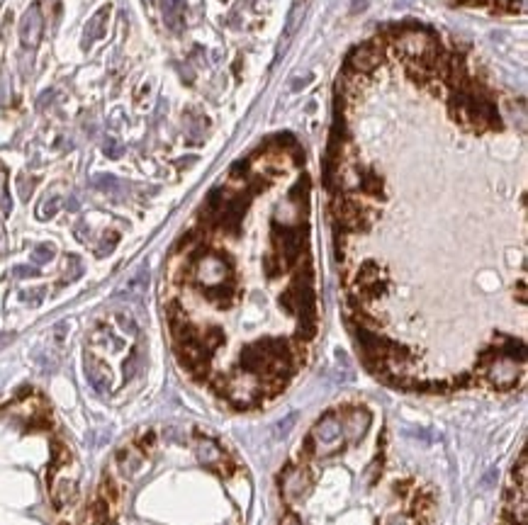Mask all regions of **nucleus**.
Masks as SVG:
<instances>
[{
    "mask_svg": "<svg viewBox=\"0 0 528 525\" xmlns=\"http://www.w3.org/2000/svg\"><path fill=\"white\" fill-rule=\"evenodd\" d=\"M183 10H185L183 0H164V20H166V25H168L170 30H180Z\"/></svg>",
    "mask_w": 528,
    "mask_h": 525,
    "instance_id": "7",
    "label": "nucleus"
},
{
    "mask_svg": "<svg viewBox=\"0 0 528 525\" xmlns=\"http://www.w3.org/2000/svg\"><path fill=\"white\" fill-rule=\"evenodd\" d=\"M51 256H54V251H51V246H39L35 251V260L37 262H46L51 260Z\"/></svg>",
    "mask_w": 528,
    "mask_h": 525,
    "instance_id": "9",
    "label": "nucleus"
},
{
    "mask_svg": "<svg viewBox=\"0 0 528 525\" xmlns=\"http://www.w3.org/2000/svg\"><path fill=\"white\" fill-rule=\"evenodd\" d=\"M294 136L270 139L212 188L175 243L166 304L183 370L231 411L273 404L319 331L309 248V175Z\"/></svg>",
    "mask_w": 528,
    "mask_h": 525,
    "instance_id": "1",
    "label": "nucleus"
},
{
    "mask_svg": "<svg viewBox=\"0 0 528 525\" xmlns=\"http://www.w3.org/2000/svg\"><path fill=\"white\" fill-rule=\"evenodd\" d=\"M17 275H20V278H32V275H37V270H32V268H17Z\"/></svg>",
    "mask_w": 528,
    "mask_h": 525,
    "instance_id": "12",
    "label": "nucleus"
},
{
    "mask_svg": "<svg viewBox=\"0 0 528 525\" xmlns=\"http://www.w3.org/2000/svg\"><path fill=\"white\" fill-rule=\"evenodd\" d=\"M278 499V525H439L434 484L365 399L322 411L280 470Z\"/></svg>",
    "mask_w": 528,
    "mask_h": 525,
    "instance_id": "2",
    "label": "nucleus"
},
{
    "mask_svg": "<svg viewBox=\"0 0 528 525\" xmlns=\"http://www.w3.org/2000/svg\"><path fill=\"white\" fill-rule=\"evenodd\" d=\"M42 32H44V17H42L39 6H30V10L22 15L20 22V42L27 49H37L42 42Z\"/></svg>",
    "mask_w": 528,
    "mask_h": 525,
    "instance_id": "5",
    "label": "nucleus"
},
{
    "mask_svg": "<svg viewBox=\"0 0 528 525\" xmlns=\"http://www.w3.org/2000/svg\"><path fill=\"white\" fill-rule=\"evenodd\" d=\"M149 501L117 489L103 472L88 525H246L254 481L239 452L197 426L146 428L122 445L107 467Z\"/></svg>",
    "mask_w": 528,
    "mask_h": 525,
    "instance_id": "3",
    "label": "nucleus"
},
{
    "mask_svg": "<svg viewBox=\"0 0 528 525\" xmlns=\"http://www.w3.org/2000/svg\"><path fill=\"white\" fill-rule=\"evenodd\" d=\"M0 246H3V229H0Z\"/></svg>",
    "mask_w": 528,
    "mask_h": 525,
    "instance_id": "15",
    "label": "nucleus"
},
{
    "mask_svg": "<svg viewBox=\"0 0 528 525\" xmlns=\"http://www.w3.org/2000/svg\"><path fill=\"white\" fill-rule=\"evenodd\" d=\"M51 95H54V93H51V90H46V95H44V98H39V103H37V105H39V107H44V105L51 100Z\"/></svg>",
    "mask_w": 528,
    "mask_h": 525,
    "instance_id": "14",
    "label": "nucleus"
},
{
    "mask_svg": "<svg viewBox=\"0 0 528 525\" xmlns=\"http://www.w3.org/2000/svg\"><path fill=\"white\" fill-rule=\"evenodd\" d=\"M365 6H368V0H353V12H358V8L363 10Z\"/></svg>",
    "mask_w": 528,
    "mask_h": 525,
    "instance_id": "13",
    "label": "nucleus"
},
{
    "mask_svg": "<svg viewBox=\"0 0 528 525\" xmlns=\"http://www.w3.org/2000/svg\"><path fill=\"white\" fill-rule=\"evenodd\" d=\"M499 525H526V450L518 452V465L509 474Z\"/></svg>",
    "mask_w": 528,
    "mask_h": 525,
    "instance_id": "4",
    "label": "nucleus"
},
{
    "mask_svg": "<svg viewBox=\"0 0 528 525\" xmlns=\"http://www.w3.org/2000/svg\"><path fill=\"white\" fill-rule=\"evenodd\" d=\"M105 154L110 156V159H117V156H122V146L115 144V141H107L105 144Z\"/></svg>",
    "mask_w": 528,
    "mask_h": 525,
    "instance_id": "10",
    "label": "nucleus"
},
{
    "mask_svg": "<svg viewBox=\"0 0 528 525\" xmlns=\"http://www.w3.org/2000/svg\"><path fill=\"white\" fill-rule=\"evenodd\" d=\"M95 185H98V188H105V190H107V188H115L117 180L112 178V175H100V178L95 180Z\"/></svg>",
    "mask_w": 528,
    "mask_h": 525,
    "instance_id": "11",
    "label": "nucleus"
},
{
    "mask_svg": "<svg viewBox=\"0 0 528 525\" xmlns=\"http://www.w3.org/2000/svg\"><path fill=\"white\" fill-rule=\"evenodd\" d=\"M299 12H302V3H294L292 10H290V17H288V35L294 32V25H297V20H299Z\"/></svg>",
    "mask_w": 528,
    "mask_h": 525,
    "instance_id": "8",
    "label": "nucleus"
},
{
    "mask_svg": "<svg viewBox=\"0 0 528 525\" xmlns=\"http://www.w3.org/2000/svg\"><path fill=\"white\" fill-rule=\"evenodd\" d=\"M107 12H110V8H100V10L95 12L93 17H90V22L85 25L83 46H90L95 39H100V37L105 35V22H107Z\"/></svg>",
    "mask_w": 528,
    "mask_h": 525,
    "instance_id": "6",
    "label": "nucleus"
}]
</instances>
